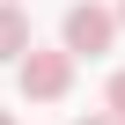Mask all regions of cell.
<instances>
[{
  "label": "cell",
  "instance_id": "6da1fadb",
  "mask_svg": "<svg viewBox=\"0 0 125 125\" xmlns=\"http://www.w3.org/2000/svg\"><path fill=\"white\" fill-rule=\"evenodd\" d=\"M118 8H103V0H74L66 8V22H59V44H66L74 59H103L110 44H118Z\"/></svg>",
  "mask_w": 125,
  "mask_h": 125
},
{
  "label": "cell",
  "instance_id": "7a4b0ae2",
  "mask_svg": "<svg viewBox=\"0 0 125 125\" xmlns=\"http://www.w3.org/2000/svg\"><path fill=\"white\" fill-rule=\"evenodd\" d=\"M15 66H22V96H30V103H59V96L74 88V52H66V44H59V52L30 44Z\"/></svg>",
  "mask_w": 125,
  "mask_h": 125
},
{
  "label": "cell",
  "instance_id": "8992f818",
  "mask_svg": "<svg viewBox=\"0 0 125 125\" xmlns=\"http://www.w3.org/2000/svg\"><path fill=\"white\" fill-rule=\"evenodd\" d=\"M0 125H15V118H8V110H0Z\"/></svg>",
  "mask_w": 125,
  "mask_h": 125
},
{
  "label": "cell",
  "instance_id": "5b68a950",
  "mask_svg": "<svg viewBox=\"0 0 125 125\" xmlns=\"http://www.w3.org/2000/svg\"><path fill=\"white\" fill-rule=\"evenodd\" d=\"M74 125H118V118H110V110H96V118H74Z\"/></svg>",
  "mask_w": 125,
  "mask_h": 125
},
{
  "label": "cell",
  "instance_id": "3957f363",
  "mask_svg": "<svg viewBox=\"0 0 125 125\" xmlns=\"http://www.w3.org/2000/svg\"><path fill=\"white\" fill-rule=\"evenodd\" d=\"M22 52H30V15L15 0H0V59H22Z\"/></svg>",
  "mask_w": 125,
  "mask_h": 125
},
{
  "label": "cell",
  "instance_id": "52a82bcc",
  "mask_svg": "<svg viewBox=\"0 0 125 125\" xmlns=\"http://www.w3.org/2000/svg\"><path fill=\"white\" fill-rule=\"evenodd\" d=\"M118 22H125V0H118Z\"/></svg>",
  "mask_w": 125,
  "mask_h": 125
},
{
  "label": "cell",
  "instance_id": "277c9868",
  "mask_svg": "<svg viewBox=\"0 0 125 125\" xmlns=\"http://www.w3.org/2000/svg\"><path fill=\"white\" fill-rule=\"evenodd\" d=\"M103 110H110V118L125 125V74H110V88H103Z\"/></svg>",
  "mask_w": 125,
  "mask_h": 125
}]
</instances>
